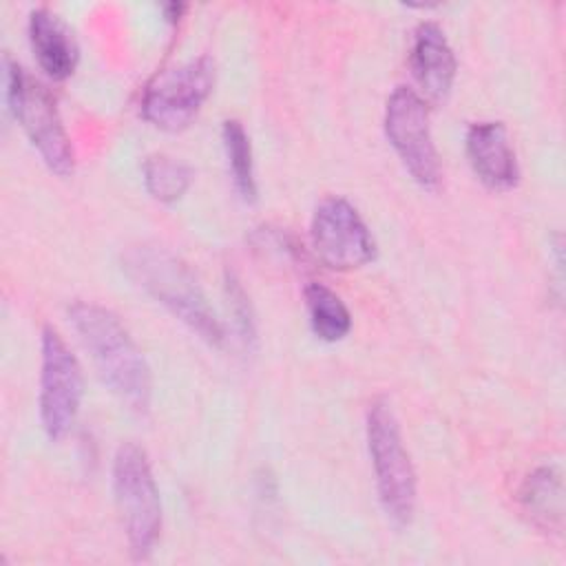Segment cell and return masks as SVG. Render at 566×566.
<instances>
[{"label": "cell", "instance_id": "obj_16", "mask_svg": "<svg viewBox=\"0 0 566 566\" xmlns=\"http://www.w3.org/2000/svg\"><path fill=\"white\" fill-rule=\"evenodd\" d=\"M142 175L148 195L161 203L179 201L192 184V168L164 153L146 157Z\"/></svg>", "mask_w": 566, "mask_h": 566}, {"label": "cell", "instance_id": "obj_2", "mask_svg": "<svg viewBox=\"0 0 566 566\" xmlns=\"http://www.w3.org/2000/svg\"><path fill=\"white\" fill-rule=\"evenodd\" d=\"M122 268L148 296L192 329L210 347H221L226 329L192 270L168 248L139 243L122 254Z\"/></svg>", "mask_w": 566, "mask_h": 566}, {"label": "cell", "instance_id": "obj_11", "mask_svg": "<svg viewBox=\"0 0 566 566\" xmlns=\"http://www.w3.org/2000/svg\"><path fill=\"white\" fill-rule=\"evenodd\" d=\"M464 148L473 172L491 190H511L520 181L517 157L502 122L471 124Z\"/></svg>", "mask_w": 566, "mask_h": 566}, {"label": "cell", "instance_id": "obj_4", "mask_svg": "<svg viewBox=\"0 0 566 566\" xmlns=\"http://www.w3.org/2000/svg\"><path fill=\"white\" fill-rule=\"evenodd\" d=\"M4 102L46 168L60 177L71 175L75 164L73 146L53 95L9 55H4Z\"/></svg>", "mask_w": 566, "mask_h": 566}, {"label": "cell", "instance_id": "obj_7", "mask_svg": "<svg viewBox=\"0 0 566 566\" xmlns=\"http://www.w3.org/2000/svg\"><path fill=\"white\" fill-rule=\"evenodd\" d=\"M84 398V376L75 354L57 329H42L40 358V422L49 440L66 438L77 420Z\"/></svg>", "mask_w": 566, "mask_h": 566}, {"label": "cell", "instance_id": "obj_14", "mask_svg": "<svg viewBox=\"0 0 566 566\" xmlns=\"http://www.w3.org/2000/svg\"><path fill=\"white\" fill-rule=\"evenodd\" d=\"M307 318L312 332L325 340L336 343L352 329V314L343 298L323 283H307L303 290Z\"/></svg>", "mask_w": 566, "mask_h": 566}, {"label": "cell", "instance_id": "obj_13", "mask_svg": "<svg viewBox=\"0 0 566 566\" xmlns=\"http://www.w3.org/2000/svg\"><path fill=\"white\" fill-rule=\"evenodd\" d=\"M520 504L528 520L542 531H562L564 524V484L555 464L537 467L520 486Z\"/></svg>", "mask_w": 566, "mask_h": 566}, {"label": "cell", "instance_id": "obj_6", "mask_svg": "<svg viewBox=\"0 0 566 566\" xmlns=\"http://www.w3.org/2000/svg\"><path fill=\"white\" fill-rule=\"evenodd\" d=\"M214 86V62L199 55L179 66L164 69L142 93V115L155 128L177 133L190 126Z\"/></svg>", "mask_w": 566, "mask_h": 566}, {"label": "cell", "instance_id": "obj_12", "mask_svg": "<svg viewBox=\"0 0 566 566\" xmlns=\"http://www.w3.org/2000/svg\"><path fill=\"white\" fill-rule=\"evenodd\" d=\"M29 42L40 69L51 80H66L77 66V44L71 29L51 9L38 7L29 13Z\"/></svg>", "mask_w": 566, "mask_h": 566}, {"label": "cell", "instance_id": "obj_1", "mask_svg": "<svg viewBox=\"0 0 566 566\" xmlns=\"http://www.w3.org/2000/svg\"><path fill=\"white\" fill-rule=\"evenodd\" d=\"M66 314L111 394L126 409L139 416L146 413L153 394L150 367L122 321L111 310L91 301L71 303Z\"/></svg>", "mask_w": 566, "mask_h": 566}, {"label": "cell", "instance_id": "obj_5", "mask_svg": "<svg viewBox=\"0 0 566 566\" xmlns=\"http://www.w3.org/2000/svg\"><path fill=\"white\" fill-rule=\"evenodd\" d=\"M113 493L128 551L135 559H146L159 539L164 513L148 455L135 442L119 444L113 458Z\"/></svg>", "mask_w": 566, "mask_h": 566}, {"label": "cell", "instance_id": "obj_10", "mask_svg": "<svg viewBox=\"0 0 566 566\" xmlns=\"http://www.w3.org/2000/svg\"><path fill=\"white\" fill-rule=\"evenodd\" d=\"M413 80L420 97L431 104H442L455 80L458 62L444 31L436 22H420L413 31L409 55Z\"/></svg>", "mask_w": 566, "mask_h": 566}, {"label": "cell", "instance_id": "obj_17", "mask_svg": "<svg viewBox=\"0 0 566 566\" xmlns=\"http://www.w3.org/2000/svg\"><path fill=\"white\" fill-rule=\"evenodd\" d=\"M226 290H228V298H230V305H232V314H234V323L241 332V338L248 343H252L256 338V329H254V318H252V310H250V303H248V296L241 287V283L228 274L226 276Z\"/></svg>", "mask_w": 566, "mask_h": 566}, {"label": "cell", "instance_id": "obj_9", "mask_svg": "<svg viewBox=\"0 0 566 566\" xmlns=\"http://www.w3.org/2000/svg\"><path fill=\"white\" fill-rule=\"evenodd\" d=\"M310 241L316 259L332 270H356L376 259V241L343 197H325L316 203L310 221Z\"/></svg>", "mask_w": 566, "mask_h": 566}, {"label": "cell", "instance_id": "obj_8", "mask_svg": "<svg viewBox=\"0 0 566 566\" xmlns=\"http://www.w3.org/2000/svg\"><path fill=\"white\" fill-rule=\"evenodd\" d=\"M385 135L411 179L436 190L440 184V159L429 126L427 102L409 86H396L385 104Z\"/></svg>", "mask_w": 566, "mask_h": 566}, {"label": "cell", "instance_id": "obj_3", "mask_svg": "<svg viewBox=\"0 0 566 566\" xmlns=\"http://www.w3.org/2000/svg\"><path fill=\"white\" fill-rule=\"evenodd\" d=\"M365 431L380 506L394 526H409L416 513L418 482L389 400L376 398L369 405Z\"/></svg>", "mask_w": 566, "mask_h": 566}, {"label": "cell", "instance_id": "obj_15", "mask_svg": "<svg viewBox=\"0 0 566 566\" xmlns=\"http://www.w3.org/2000/svg\"><path fill=\"white\" fill-rule=\"evenodd\" d=\"M223 153L228 159V170L232 184L243 201L256 199V179H254V161H252V144L239 119H226L221 126Z\"/></svg>", "mask_w": 566, "mask_h": 566}]
</instances>
